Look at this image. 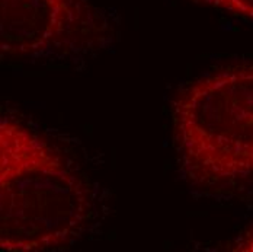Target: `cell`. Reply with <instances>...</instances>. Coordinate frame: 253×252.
Masks as SVG:
<instances>
[{"mask_svg":"<svg viewBox=\"0 0 253 252\" xmlns=\"http://www.w3.org/2000/svg\"><path fill=\"white\" fill-rule=\"evenodd\" d=\"M90 191L47 140L21 121L0 118V247L52 251L83 233Z\"/></svg>","mask_w":253,"mask_h":252,"instance_id":"6da1fadb","label":"cell"},{"mask_svg":"<svg viewBox=\"0 0 253 252\" xmlns=\"http://www.w3.org/2000/svg\"><path fill=\"white\" fill-rule=\"evenodd\" d=\"M173 148L183 175L220 187L253 177V64L188 83L172 102Z\"/></svg>","mask_w":253,"mask_h":252,"instance_id":"7a4b0ae2","label":"cell"},{"mask_svg":"<svg viewBox=\"0 0 253 252\" xmlns=\"http://www.w3.org/2000/svg\"><path fill=\"white\" fill-rule=\"evenodd\" d=\"M93 18L84 0H0L1 54H47L83 29H92Z\"/></svg>","mask_w":253,"mask_h":252,"instance_id":"3957f363","label":"cell"},{"mask_svg":"<svg viewBox=\"0 0 253 252\" xmlns=\"http://www.w3.org/2000/svg\"><path fill=\"white\" fill-rule=\"evenodd\" d=\"M194 1L253 21V0H194Z\"/></svg>","mask_w":253,"mask_h":252,"instance_id":"277c9868","label":"cell"},{"mask_svg":"<svg viewBox=\"0 0 253 252\" xmlns=\"http://www.w3.org/2000/svg\"><path fill=\"white\" fill-rule=\"evenodd\" d=\"M233 251L253 252V227L234 245Z\"/></svg>","mask_w":253,"mask_h":252,"instance_id":"5b68a950","label":"cell"}]
</instances>
